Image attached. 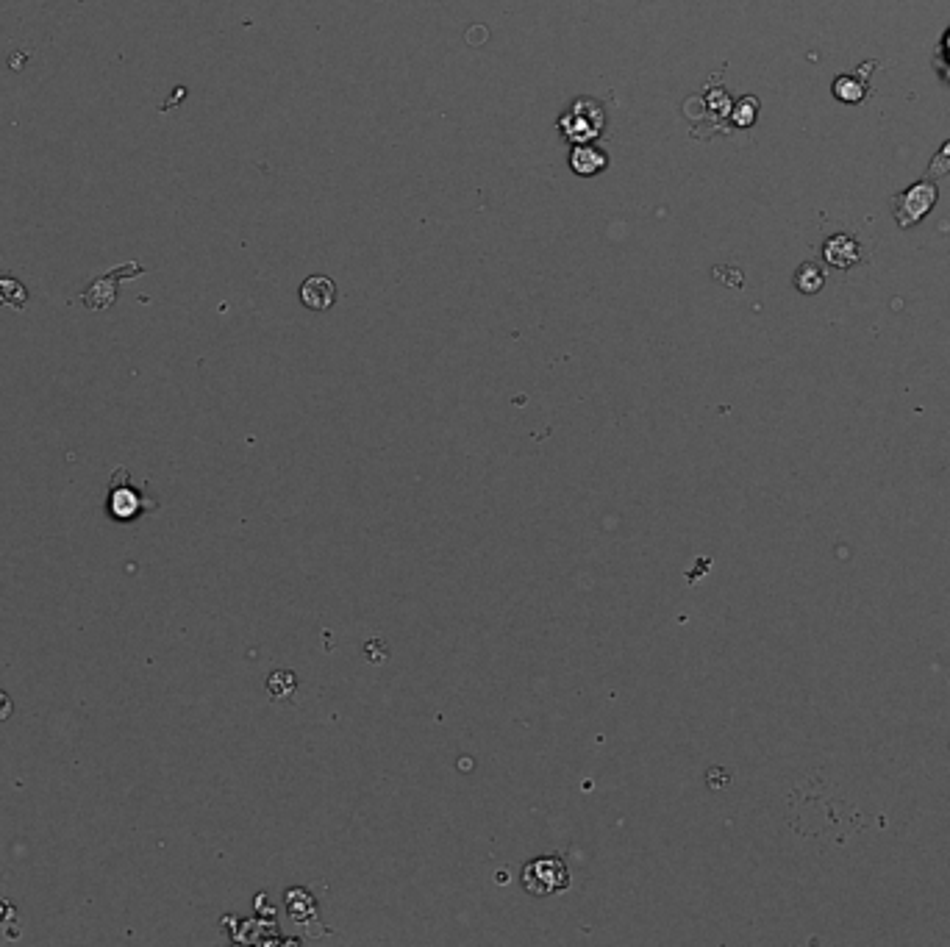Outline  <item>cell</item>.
Returning a JSON list of instances; mask_svg holds the SVG:
<instances>
[{
	"label": "cell",
	"mask_w": 950,
	"mask_h": 947,
	"mask_svg": "<svg viewBox=\"0 0 950 947\" xmlns=\"http://www.w3.org/2000/svg\"><path fill=\"white\" fill-rule=\"evenodd\" d=\"M834 95L839 100H845V103H859L867 95V87H864L862 81H856V78H850V75H839L837 81H834Z\"/></svg>",
	"instance_id": "obj_8"
},
{
	"label": "cell",
	"mask_w": 950,
	"mask_h": 947,
	"mask_svg": "<svg viewBox=\"0 0 950 947\" xmlns=\"http://www.w3.org/2000/svg\"><path fill=\"white\" fill-rule=\"evenodd\" d=\"M300 300H303V306L312 309V312H328V309L334 306V300H337V287H334V281L325 278V275H312V278H306L303 287H300Z\"/></svg>",
	"instance_id": "obj_4"
},
{
	"label": "cell",
	"mask_w": 950,
	"mask_h": 947,
	"mask_svg": "<svg viewBox=\"0 0 950 947\" xmlns=\"http://www.w3.org/2000/svg\"><path fill=\"white\" fill-rule=\"evenodd\" d=\"M823 256L831 267H842V270H848L853 264L862 262L859 245H856V239L848 237V234H837V237L828 239L823 248Z\"/></svg>",
	"instance_id": "obj_5"
},
{
	"label": "cell",
	"mask_w": 950,
	"mask_h": 947,
	"mask_svg": "<svg viewBox=\"0 0 950 947\" xmlns=\"http://www.w3.org/2000/svg\"><path fill=\"white\" fill-rule=\"evenodd\" d=\"M567 867L556 856H545V859H534L523 870V886L531 895H553V892H562L567 889Z\"/></svg>",
	"instance_id": "obj_3"
},
{
	"label": "cell",
	"mask_w": 950,
	"mask_h": 947,
	"mask_svg": "<svg viewBox=\"0 0 950 947\" xmlns=\"http://www.w3.org/2000/svg\"><path fill=\"white\" fill-rule=\"evenodd\" d=\"M570 167H573L575 175H598L600 170L609 167V153H603V150L589 145V142H581L570 153Z\"/></svg>",
	"instance_id": "obj_6"
},
{
	"label": "cell",
	"mask_w": 950,
	"mask_h": 947,
	"mask_svg": "<svg viewBox=\"0 0 950 947\" xmlns=\"http://www.w3.org/2000/svg\"><path fill=\"white\" fill-rule=\"evenodd\" d=\"M364 653H367V659L373 661V664H381V661H384V659H387V656H389L387 645H384L381 639H373V642H367V648H364Z\"/></svg>",
	"instance_id": "obj_11"
},
{
	"label": "cell",
	"mask_w": 950,
	"mask_h": 947,
	"mask_svg": "<svg viewBox=\"0 0 950 947\" xmlns=\"http://www.w3.org/2000/svg\"><path fill=\"white\" fill-rule=\"evenodd\" d=\"M12 709H14L12 698L0 689V720H9V717H12Z\"/></svg>",
	"instance_id": "obj_12"
},
{
	"label": "cell",
	"mask_w": 950,
	"mask_h": 947,
	"mask_svg": "<svg viewBox=\"0 0 950 947\" xmlns=\"http://www.w3.org/2000/svg\"><path fill=\"white\" fill-rule=\"evenodd\" d=\"M295 686H298V678L287 670H281V673L270 675V681H267V689H270V695L275 698L287 700L292 698V692H295Z\"/></svg>",
	"instance_id": "obj_9"
},
{
	"label": "cell",
	"mask_w": 950,
	"mask_h": 947,
	"mask_svg": "<svg viewBox=\"0 0 950 947\" xmlns=\"http://www.w3.org/2000/svg\"><path fill=\"white\" fill-rule=\"evenodd\" d=\"M606 125V106L595 98H578L570 103V109L559 117L562 134L575 145L592 142L603 134Z\"/></svg>",
	"instance_id": "obj_1"
},
{
	"label": "cell",
	"mask_w": 950,
	"mask_h": 947,
	"mask_svg": "<svg viewBox=\"0 0 950 947\" xmlns=\"http://www.w3.org/2000/svg\"><path fill=\"white\" fill-rule=\"evenodd\" d=\"M0 300L6 303V306H12V309H20L25 303V289L12 281V278H3L0 281Z\"/></svg>",
	"instance_id": "obj_10"
},
{
	"label": "cell",
	"mask_w": 950,
	"mask_h": 947,
	"mask_svg": "<svg viewBox=\"0 0 950 947\" xmlns=\"http://www.w3.org/2000/svg\"><path fill=\"white\" fill-rule=\"evenodd\" d=\"M937 184L934 181H917L914 187L895 195V220L900 228H912L923 220L925 214L937 206Z\"/></svg>",
	"instance_id": "obj_2"
},
{
	"label": "cell",
	"mask_w": 950,
	"mask_h": 947,
	"mask_svg": "<svg viewBox=\"0 0 950 947\" xmlns=\"http://www.w3.org/2000/svg\"><path fill=\"white\" fill-rule=\"evenodd\" d=\"M823 281H825L823 270H820V267H817V264H812V262L803 264V267L798 270V275H795V287H798L800 292H806V295H814V292H820Z\"/></svg>",
	"instance_id": "obj_7"
}]
</instances>
